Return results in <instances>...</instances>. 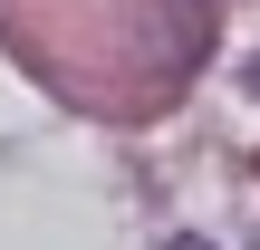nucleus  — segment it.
<instances>
[{
  "label": "nucleus",
  "mask_w": 260,
  "mask_h": 250,
  "mask_svg": "<svg viewBox=\"0 0 260 250\" xmlns=\"http://www.w3.org/2000/svg\"><path fill=\"white\" fill-rule=\"evenodd\" d=\"M251 96H260V58H251Z\"/></svg>",
  "instance_id": "nucleus-1"
},
{
  "label": "nucleus",
  "mask_w": 260,
  "mask_h": 250,
  "mask_svg": "<svg viewBox=\"0 0 260 250\" xmlns=\"http://www.w3.org/2000/svg\"><path fill=\"white\" fill-rule=\"evenodd\" d=\"M174 250H212V241H174Z\"/></svg>",
  "instance_id": "nucleus-2"
}]
</instances>
